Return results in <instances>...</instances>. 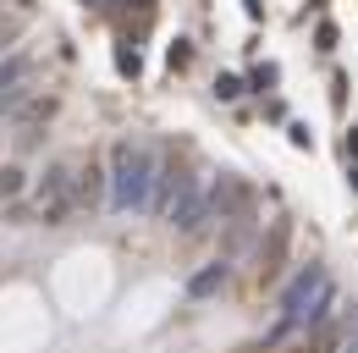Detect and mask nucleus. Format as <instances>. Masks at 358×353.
Segmentation results:
<instances>
[{"mask_svg":"<svg viewBox=\"0 0 358 353\" xmlns=\"http://www.w3.org/2000/svg\"><path fill=\"white\" fill-rule=\"evenodd\" d=\"M34 193H39V216H45V226H66V216L78 210V199H72V166H66V160L45 166V176L34 182Z\"/></svg>","mask_w":358,"mask_h":353,"instance_id":"nucleus-3","label":"nucleus"},{"mask_svg":"<svg viewBox=\"0 0 358 353\" xmlns=\"http://www.w3.org/2000/svg\"><path fill=\"white\" fill-rule=\"evenodd\" d=\"M50 116H55V99H28V111H22V122H17V144H22V149H28V144H34V138H39V127H45Z\"/></svg>","mask_w":358,"mask_h":353,"instance_id":"nucleus-10","label":"nucleus"},{"mask_svg":"<svg viewBox=\"0 0 358 353\" xmlns=\"http://www.w3.org/2000/svg\"><path fill=\"white\" fill-rule=\"evenodd\" d=\"M287 243H292V226H287V221H270V243L259 249V282H275V276H281Z\"/></svg>","mask_w":358,"mask_h":353,"instance_id":"nucleus-7","label":"nucleus"},{"mask_svg":"<svg viewBox=\"0 0 358 353\" xmlns=\"http://www.w3.org/2000/svg\"><path fill=\"white\" fill-rule=\"evenodd\" d=\"M226 276H231V265H226V254L221 260H210L199 276H187V298H210V293H221L226 287Z\"/></svg>","mask_w":358,"mask_h":353,"instance_id":"nucleus-9","label":"nucleus"},{"mask_svg":"<svg viewBox=\"0 0 358 353\" xmlns=\"http://www.w3.org/2000/svg\"><path fill=\"white\" fill-rule=\"evenodd\" d=\"M116 67H122L127 78H138V72H143V61H138V50H116Z\"/></svg>","mask_w":358,"mask_h":353,"instance_id":"nucleus-15","label":"nucleus"},{"mask_svg":"<svg viewBox=\"0 0 358 353\" xmlns=\"http://www.w3.org/2000/svg\"><path fill=\"white\" fill-rule=\"evenodd\" d=\"M331 298H336L331 270L309 260L287 282V293H281V326H275V337H281V331H320L325 314H331Z\"/></svg>","mask_w":358,"mask_h":353,"instance_id":"nucleus-2","label":"nucleus"},{"mask_svg":"<svg viewBox=\"0 0 358 353\" xmlns=\"http://www.w3.org/2000/svg\"><path fill=\"white\" fill-rule=\"evenodd\" d=\"M254 88H275V67H259V72H254Z\"/></svg>","mask_w":358,"mask_h":353,"instance_id":"nucleus-16","label":"nucleus"},{"mask_svg":"<svg viewBox=\"0 0 358 353\" xmlns=\"http://www.w3.org/2000/svg\"><path fill=\"white\" fill-rule=\"evenodd\" d=\"M22 193V166H0V205Z\"/></svg>","mask_w":358,"mask_h":353,"instance_id":"nucleus-13","label":"nucleus"},{"mask_svg":"<svg viewBox=\"0 0 358 353\" xmlns=\"http://www.w3.org/2000/svg\"><path fill=\"white\" fill-rule=\"evenodd\" d=\"M110 210L116 216H138L149 210V188H155V149H143L133 138H116L110 144Z\"/></svg>","mask_w":358,"mask_h":353,"instance_id":"nucleus-1","label":"nucleus"},{"mask_svg":"<svg viewBox=\"0 0 358 353\" xmlns=\"http://www.w3.org/2000/svg\"><path fill=\"white\" fill-rule=\"evenodd\" d=\"M22 78H34V55H28V50H11V55H0V88L22 83Z\"/></svg>","mask_w":358,"mask_h":353,"instance_id":"nucleus-11","label":"nucleus"},{"mask_svg":"<svg viewBox=\"0 0 358 353\" xmlns=\"http://www.w3.org/2000/svg\"><path fill=\"white\" fill-rule=\"evenodd\" d=\"M215 94H221V99H237V94H243V78L221 72V78H215Z\"/></svg>","mask_w":358,"mask_h":353,"instance_id":"nucleus-14","label":"nucleus"},{"mask_svg":"<svg viewBox=\"0 0 358 353\" xmlns=\"http://www.w3.org/2000/svg\"><path fill=\"white\" fill-rule=\"evenodd\" d=\"M182 182H187V172H182L177 160H166V166L155 160V188H149V210H155V216H166V205L177 199Z\"/></svg>","mask_w":358,"mask_h":353,"instance_id":"nucleus-6","label":"nucleus"},{"mask_svg":"<svg viewBox=\"0 0 358 353\" xmlns=\"http://www.w3.org/2000/svg\"><path fill=\"white\" fill-rule=\"evenodd\" d=\"M166 216H171V226H177L182 237H199V232L210 226V205H204V188H199L193 176H187V182L177 188V199L166 205Z\"/></svg>","mask_w":358,"mask_h":353,"instance_id":"nucleus-4","label":"nucleus"},{"mask_svg":"<svg viewBox=\"0 0 358 353\" xmlns=\"http://www.w3.org/2000/svg\"><path fill=\"white\" fill-rule=\"evenodd\" d=\"M72 199H78V205H83V210H94V205H99V199H105V172H99V166H78V172H72Z\"/></svg>","mask_w":358,"mask_h":353,"instance_id":"nucleus-8","label":"nucleus"},{"mask_svg":"<svg viewBox=\"0 0 358 353\" xmlns=\"http://www.w3.org/2000/svg\"><path fill=\"white\" fill-rule=\"evenodd\" d=\"M353 353H358V348H353Z\"/></svg>","mask_w":358,"mask_h":353,"instance_id":"nucleus-17","label":"nucleus"},{"mask_svg":"<svg viewBox=\"0 0 358 353\" xmlns=\"http://www.w3.org/2000/svg\"><path fill=\"white\" fill-rule=\"evenodd\" d=\"M204 205H210V221H237L243 205H248V188H243L237 176H221V182L204 193Z\"/></svg>","mask_w":358,"mask_h":353,"instance_id":"nucleus-5","label":"nucleus"},{"mask_svg":"<svg viewBox=\"0 0 358 353\" xmlns=\"http://www.w3.org/2000/svg\"><path fill=\"white\" fill-rule=\"evenodd\" d=\"M28 99H34L28 78H22V83H11V88H0V122H6V116H17V111H22Z\"/></svg>","mask_w":358,"mask_h":353,"instance_id":"nucleus-12","label":"nucleus"}]
</instances>
